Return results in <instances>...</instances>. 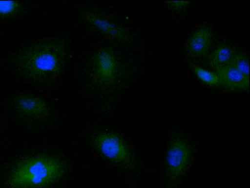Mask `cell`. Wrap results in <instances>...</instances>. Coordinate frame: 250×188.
Returning a JSON list of instances; mask_svg holds the SVG:
<instances>
[{"label": "cell", "mask_w": 250, "mask_h": 188, "mask_svg": "<svg viewBox=\"0 0 250 188\" xmlns=\"http://www.w3.org/2000/svg\"><path fill=\"white\" fill-rule=\"evenodd\" d=\"M67 51V43L62 38L44 40L20 51L13 58L12 66L19 74L32 82H53L63 70Z\"/></svg>", "instance_id": "obj_1"}, {"label": "cell", "mask_w": 250, "mask_h": 188, "mask_svg": "<svg viewBox=\"0 0 250 188\" xmlns=\"http://www.w3.org/2000/svg\"><path fill=\"white\" fill-rule=\"evenodd\" d=\"M59 159L48 156L36 157L20 162L8 179L10 188H42L59 180L65 173Z\"/></svg>", "instance_id": "obj_2"}, {"label": "cell", "mask_w": 250, "mask_h": 188, "mask_svg": "<svg viewBox=\"0 0 250 188\" xmlns=\"http://www.w3.org/2000/svg\"><path fill=\"white\" fill-rule=\"evenodd\" d=\"M192 154L191 146L187 139L180 135L172 139L165 160L168 183L175 184L181 179L190 163Z\"/></svg>", "instance_id": "obj_3"}, {"label": "cell", "mask_w": 250, "mask_h": 188, "mask_svg": "<svg viewBox=\"0 0 250 188\" xmlns=\"http://www.w3.org/2000/svg\"><path fill=\"white\" fill-rule=\"evenodd\" d=\"M92 78L98 86L109 89L115 86L119 76V65L114 52L103 48L92 57L90 65Z\"/></svg>", "instance_id": "obj_4"}, {"label": "cell", "mask_w": 250, "mask_h": 188, "mask_svg": "<svg viewBox=\"0 0 250 188\" xmlns=\"http://www.w3.org/2000/svg\"><path fill=\"white\" fill-rule=\"evenodd\" d=\"M94 144L105 158L127 167L134 165V157L127 146L119 136L109 133L97 135Z\"/></svg>", "instance_id": "obj_5"}, {"label": "cell", "mask_w": 250, "mask_h": 188, "mask_svg": "<svg viewBox=\"0 0 250 188\" xmlns=\"http://www.w3.org/2000/svg\"><path fill=\"white\" fill-rule=\"evenodd\" d=\"M82 16L92 26L111 38L124 42L131 41L130 35L125 28L95 11L85 10Z\"/></svg>", "instance_id": "obj_6"}, {"label": "cell", "mask_w": 250, "mask_h": 188, "mask_svg": "<svg viewBox=\"0 0 250 188\" xmlns=\"http://www.w3.org/2000/svg\"><path fill=\"white\" fill-rule=\"evenodd\" d=\"M13 103L16 111L25 116L42 118L49 114L50 109L47 104L37 96L20 94L14 97Z\"/></svg>", "instance_id": "obj_7"}, {"label": "cell", "mask_w": 250, "mask_h": 188, "mask_svg": "<svg viewBox=\"0 0 250 188\" xmlns=\"http://www.w3.org/2000/svg\"><path fill=\"white\" fill-rule=\"evenodd\" d=\"M220 85L232 91L247 90L249 88V78L246 77L230 65L215 70Z\"/></svg>", "instance_id": "obj_8"}, {"label": "cell", "mask_w": 250, "mask_h": 188, "mask_svg": "<svg viewBox=\"0 0 250 188\" xmlns=\"http://www.w3.org/2000/svg\"><path fill=\"white\" fill-rule=\"evenodd\" d=\"M212 33L207 25L199 28L189 39L186 47L188 54L192 57H200L208 51L211 42Z\"/></svg>", "instance_id": "obj_9"}, {"label": "cell", "mask_w": 250, "mask_h": 188, "mask_svg": "<svg viewBox=\"0 0 250 188\" xmlns=\"http://www.w3.org/2000/svg\"><path fill=\"white\" fill-rule=\"evenodd\" d=\"M237 51L227 44L218 46L210 55L209 63L215 70L230 65Z\"/></svg>", "instance_id": "obj_10"}, {"label": "cell", "mask_w": 250, "mask_h": 188, "mask_svg": "<svg viewBox=\"0 0 250 188\" xmlns=\"http://www.w3.org/2000/svg\"><path fill=\"white\" fill-rule=\"evenodd\" d=\"M192 69L196 77L204 83L210 86L220 85L219 79L215 72L209 71L196 65H192Z\"/></svg>", "instance_id": "obj_11"}, {"label": "cell", "mask_w": 250, "mask_h": 188, "mask_svg": "<svg viewBox=\"0 0 250 188\" xmlns=\"http://www.w3.org/2000/svg\"><path fill=\"white\" fill-rule=\"evenodd\" d=\"M22 9L21 3L17 0H0V17L11 18L18 15Z\"/></svg>", "instance_id": "obj_12"}, {"label": "cell", "mask_w": 250, "mask_h": 188, "mask_svg": "<svg viewBox=\"0 0 250 188\" xmlns=\"http://www.w3.org/2000/svg\"><path fill=\"white\" fill-rule=\"evenodd\" d=\"M229 65L249 78V60L245 53L237 51Z\"/></svg>", "instance_id": "obj_13"}, {"label": "cell", "mask_w": 250, "mask_h": 188, "mask_svg": "<svg viewBox=\"0 0 250 188\" xmlns=\"http://www.w3.org/2000/svg\"><path fill=\"white\" fill-rule=\"evenodd\" d=\"M168 5L176 11H181L186 8L189 4V1H168Z\"/></svg>", "instance_id": "obj_14"}]
</instances>
